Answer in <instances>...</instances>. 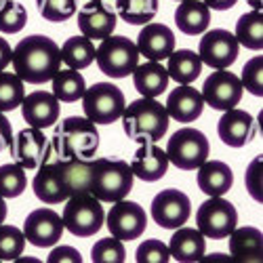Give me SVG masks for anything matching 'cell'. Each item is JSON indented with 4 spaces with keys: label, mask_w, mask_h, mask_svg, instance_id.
Segmentation results:
<instances>
[{
    "label": "cell",
    "mask_w": 263,
    "mask_h": 263,
    "mask_svg": "<svg viewBox=\"0 0 263 263\" xmlns=\"http://www.w3.org/2000/svg\"><path fill=\"white\" fill-rule=\"evenodd\" d=\"M13 70L30 84L51 82V78L61 70V49L57 42L45 34H32L13 49Z\"/></svg>",
    "instance_id": "1"
},
{
    "label": "cell",
    "mask_w": 263,
    "mask_h": 263,
    "mask_svg": "<svg viewBox=\"0 0 263 263\" xmlns=\"http://www.w3.org/2000/svg\"><path fill=\"white\" fill-rule=\"evenodd\" d=\"M51 149L57 160L63 158H84L91 160L99 149L97 124L86 116H68L55 126Z\"/></svg>",
    "instance_id": "2"
},
{
    "label": "cell",
    "mask_w": 263,
    "mask_h": 263,
    "mask_svg": "<svg viewBox=\"0 0 263 263\" xmlns=\"http://www.w3.org/2000/svg\"><path fill=\"white\" fill-rule=\"evenodd\" d=\"M122 128L124 135L133 141H158L168 130V114L164 105L156 97H141L128 103L122 112Z\"/></svg>",
    "instance_id": "3"
},
{
    "label": "cell",
    "mask_w": 263,
    "mask_h": 263,
    "mask_svg": "<svg viewBox=\"0 0 263 263\" xmlns=\"http://www.w3.org/2000/svg\"><path fill=\"white\" fill-rule=\"evenodd\" d=\"M133 190V171L124 160L91 158L89 192L101 202H116Z\"/></svg>",
    "instance_id": "4"
},
{
    "label": "cell",
    "mask_w": 263,
    "mask_h": 263,
    "mask_svg": "<svg viewBox=\"0 0 263 263\" xmlns=\"http://www.w3.org/2000/svg\"><path fill=\"white\" fill-rule=\"evenodd\" d=\"M63 228L78 238L95 236L105 223V211L101 200H97L91 192L74 194L65 200L63 206Z\"/></svg>",
    "instance_id": "5"
},
{
    "label": "cell",
    "mask_w": 263,
    "mask_h": 263,
    "mask_svg": "<svg viewBox=\"0 0 263 263\" xmlns=\"http://www.w3.org/2000/svg\"><path fill=\"white\" fill-rule=\"evenodd\" d=\"M95 61L99 70L109 78H126L139 65V51L133 40L126 36H112L101 40L95 47Z\"/></svg>",
    "instance_id": "6"
},
{
    "label": "cell",
    "mask_w": 263,
    "mask_h": 263,
    "mask_svg": "<svg viewBox=\"0 0 263 263\" xmlns=\"http://www.w3.org/2000/svg\"><path fill=\"white\" fill-rule=\"evenodd\" d=\"M168 162L181 171H196L211 154V143L206 135L198 128L183 126L173 133L166 145Z\"/></svg>",
    "instance_id": "7"
},
{
    "label": "cell",
    "mask_w": 263,
    "mask_h": 263,
    "mask_svg": "<svg viewBox=\"0 0 263 263\" xmlns=\"http://www.w3.org/2000/svg\"><path fill=\"white\" fill-rule=\"evenodd\" d=\"M124 93L112 82H95L82 95L84 116L95 124H112L124 112Z\"/></svg>",
    "instance_id": "8"
},
{
    "label": "cell",
    "mask_w": 263,
    "mask_h": 263,
    "mask_svg": "<svg viewBox=\"0 0 263 263\" xmlns=\"http://www.w3.org/2000/svg\"><path fill=\"white\" fill-rule=\"evenodd\" d=\"M198 232L209 240H223L238 226V211L223 196H209L196 213Z\"/></svg>",
    "instance_id": "9"
},
{
    "label": "cell",
    "mask_w": 263,
    "mask_h": 263,
    "mask_svg": "<svg viewBox=\"0 0 263 263\" xmlns=\"http://www.w3.org/2000/svg\"><path fill=\"white\" fill-rule=\"evenodd\" d=\"M9 149H11L13 162L24 166L26 171H36L38 166L49 162L53 156L49 137L42 133V128H34V126L21 128L13 137V143Z\"/></svg>",
    "instance_id": "10"
},
{
    "label": "cell",
    "mask_w": 263,
    "mask_h": 263,
    "mask_svg": "<svg viewBox=\"0 0 263 263\" xmlns=\"http://www.w3.org/2000/svg\"><path fill=\"white\" fill-rule=\"evenodd\" d=\"M152 219L164 230H177L183 223H187L190 213H192V202L190 196L183 194L181 190L166 187L158 192L152 198Z\"/></svg>",
    "instance_id": "11"
},
{
    "label": "cell",
    "mask_w": 263,
    "mask_h": 263,
    "mask_svg": "<svg viewBox=\"0 0 263 263\" xmlns=\"http://www.w3.org/2000/svg\"><path fill=\"white\" fill-rule=\"evenodd\" d=\"M114 206L107 211V230L114 238L128 242V240H137L147 228V215L145 211L133 202V200H116Z\"/></svg>",
    "instance_id": "12"
},
{
    "label": "cell",
    "mask_w": 263,
    "mask_h": 263,
    "mask_svg": "<svg viewBox=\"0 0 263 263\" xmlns=\"http://www.w3.org/2000/svg\"><path fill=\"white\" fill-rule=\"evenodd\" d=\"M240 45L232 32L228 30H209L198 45V57L213 70H228L238 59Z\"/></svg>",
    "instance_id": "13"
},
{
    "label": "cell",
    "mask_w": 263,
    "mask_h": 263,
    "mask_svg": "<svg viewBox=\"0 0 263 263\" xmlns=\"http://www.w3.org/2000/svg\"><path fill=\"white\" fill-rule=\"evenodd\" d=\"M242 82L240 78L232 72L226 70H217L213 74H209V78L202 84V99L206 105H211L213 109H219V112H226V109H232L240 103L242 99Z\"/></svg>",
    "instance_id": "14"
},
{
    "label": "cell",
    "mask_w": 263,
    "mask_h": 263,
    "mask_svg": "<svg viewBox=\"0 0 263 263\" xmlns=\"http://www.w3.org/2000/svg\"><path fill=\"white\" fill-rule=\"evenodd\" d=\"M63 219L53 209H36L24 221L26 240L38 249H49L57 245L63 236Z\"/></svg>",
    "instance_id": "15"
},
{
    "label": "cell",
    "mask_w": 263,
    "mask_h": 263,
    "mask_svg": "<svg viewBox=\"0 0 263 263\" xmlns=\"http://www.w3.org/2000/svg\"><path fill=\"white\" fill-rule=\"evenodd\" d=\"M217 133L226 145L230 147H245L257 135V122L255 118L245 112V109H226L223 116L217 122Z\"/></svg>",
    "instance_id": "16"
},
{
    "label": "cell",
    "mask_w": 263,
    "mask_h": 263,
    "mask_svg": "<svg viewBox=\"0 0 263 263\" xmlns=\"http://www.w3.org/2000/svg\"><path fill=\"white\" fill-rule=\"evenodd\" d=\"M168 168V156L166 152L156 145V141L143 139L139 141V147L130 162V171H133V177H139L141 181H158L166 175Z\"/></svg>",
    "instance_id": "17"
},
{
    "label": "cell",
    "mask_w": 263,
    "mask_h": 263,
    "mask_svg": "<svg viewBox=\"0 0 263 263\" xmlns=\"http://www.w3.org/2000/svg\"><path fill=\"white\" fill-rule=\"evenodd\" d=\"M116 24H118L116 11L105 7L103 3L82 5L78 11V28L82 36L91 40H103L109 34H114Z\"/></svg>",
    "instance_id": "18"
},
{
    "label": "cell",
    "mask_w": 263,
    "mask_h": 263,
    "mask_svg": "<svg viewBox=\"0 0 263 263\" xmlns=\"http://www.w3.org/2000/svg\"><path fill=\"white\" fill-rule=\"evenodd\" d=\"M59 99L49 91H34L21 101L24 120L34 128H49L59 118Z\"/></svg>",
    "instance_id": "19"
},
{
    "label": "cell",
    "mask_w": 263,
    "mask_h": 263,
    "mask_svg": "<svg viewBox=\"0 0 263 263\" xmlns=\"http://www.w3.org/2000/svg\"><path fill=\"white\" fill-rule=\"evenodd\" d=\"M164 109L168 118H173L175 122H194L196 118L202 116L204 109V99L200 95V91H196L192 84H179L177 89H173L166 97Z\"/></svg>",
    "instance_id": "20"
},
{
    "label": "cell",
    "mask_w": 263,
    "mask_h": 263,
    "mask_svg": "<svg viewBox=\"0 0 263 263\" xmlns=\"http://www.w3.org/2000/svg\"><path fill=\"white\" fill-rule=\"evenodd\" d=\"M137 51L147 61H164L175 51V34L164 24H145L137 36Z\"/></svg>",
    "instance_id": "21"
},
{
    "label": "cell",
    "mask_w": 263,
    "mask_h": 263,
    "mask_svg": "<svg viewBox=\"0 0 263 263\" xmlns=\"http://www.w3.org/2000/svg\"><path fill=\"white\" fill-rule=\"evenodd\" d=\"M36 177L32 181V190L36 194V198L45 204H59L70 198L68 190L63 185V179L59 175L57 162H45L42 166L36 168Z\"/></svg>",
    "instance_id": "22"
},
{
    "label": "cell",
    "mask_w": 263,
    "mask_h": 263,
    "mask_svg": "<svg viewBox=\"0 0 263 263\" xmlns=\"http://www.w3.org/2000/svg\"><path fill=\"white\" fill-rule=\"evenodd\" d=\"M171 259L181 263H196L200 261L206 251V238L194 228H177L168 240Z\"/></svg>",
    "instance_id": "23"
},
{
    "label": "cell",
    "mask_w": 263,
    "mask_h": 263,
    "mask_svg": "<svg viewBox=\"0 0 263 263\" xmlns=\"http://www.w3.org/2000/svg\"><path fill=\"white\" fill-rule=\"evenodd\" d=\"M196 171H198V177H196L198 187L206 196H223L234 185V173H232L230 164H226L223 160L206 158Z\"/></svg>",
    "instance_id": "24"
},
{
    "label": "cell",
    "mask_w": 263,
    "mask_h": 263,
    "mask_svg": "<svg viewBox=\"0 0 263 263\" xmlns=\"http://www.w3.org/2000/svg\"><path fill=\"white\" fill-rule=\"evenodd\" d=\"M230 257L232 261H242V263H257L261 261V232L257 228L245 226V228H234L230 232Z\"/></svg>",
    "instance_id": "25"
},
{
    "label": "cell",
    "mask_w": 263,
    "mask_h": 263,
    "mask_svg": "<svg viewBox=\"0 0 263 263\" xmlns=\"http://www.w3.org/2000/svg\"><path fill=\"white\" fill-rule=\"evenodd\" d=\"M175 24L187 36H200L209 30L211 9L202 0H181V5L175 9Z\"/></svg>",
    "instance_id": "26"
},
{
    "label": "cell",
    "mask_w": 263,
    "mask_h": 263,
    "mask_svg": "<svg viewBox=\"0 0 263 263\" xmlns=\"http://www.w3.org/2000/svg\"><path fill=\"white\" fill-rule=\"evenodd\" d=\"M168 72L160 61H147L133 70V84L141 97H160L168 86Z\"/></svg>",
    "instance_id": "27"
},
{
    "label": "cell",
    "mask_w": 263,
    "mask_h": 263,
    "mask_svg": "<svg viewBox=\"0 0 263 263\" xmlns=\"http://www.w3.org/2000/svg\"><path fill=\"white\" fill-rule=\"evenodd\" d=\"M166 63V72L168 78H173L179 84H192L194 80H198L200 72H202V61L198 57V53H194L192 49H179L173 51Z\"/></svg>",
    "instance_id": "28"
},
{
    "label": "cell",
    "mask_w": 263,
    "mask_h": 263,
    "mask_svg": "<svg viewBox=\"0 0 263 263\" xmlns=\"http://www.w3.org/2000/svg\"><path fill=\"white\" fill-rule=\"evenodd\" d=\"M57 168L63 179V185L70 196L89 192V179H91V160L84 158H63L57 160Z\"/></svg>",
    "instance_id": "29"
},
{
    "label": "cell",
    "mask_w": 263,
    "mask_h": 263,
    "mask_svg": "<svg viewBox=\"0 0 263 263\" xmlns=\"http://www.w3.org/2000/svg\"><path fill=\"white\" fill-rule=\"evenodd\" d=\"M59 49H61V63H65L72 70H84L95 61V45L86 36H72Z\"/></svg>",
    "instance_id": "30"
},
{
    "label": "cell",
    "mask_w": 263,
    "mask_h": 263,
    "mask_svg": "<svg viewBox=\"0 0 263 263\" xmlns=\"http://www.w3.org/2000/svg\"><path fill=\"white\" fill-rule=\"evenodd\" d=\"M236 40L251 51L263 49V13L261 11H249L240 15L236 21Z\"/></svg>",
    "instance_id": "31"
},
{
    "label": "cell",
    "mask_w": 263,
    "mask_h": 263,
    "mask_svg": "<svg viewBox=\"0 0 263 263\" xmlns=\"http://www.w3.org/2000/svg\"><path fill=\"white\" fill-rule=\"evenodd\" d=\"M116 15L130 26H145L158 13V0H114Z\"/></svg>",
    "instance_id": "32"
},
{
    "label": "cell",
    "mask_w": 263,
    "mask_h": 263,
    "mask_svg": "<svg viewBox=\"0 0 263 263\" xmlns=\"http://www.w3.org/2000/svg\"><path fill=\"white\" fill-rule=\"evenodd\" d=\"M51 84H53V95L63 101V103H72V101H78L82 99L84 91H86V82H84V76L78 72V70H59L53 78H51Z\"/></svg>",
    "instance_id": "33"
},
{
    "label": "cell",
    "mask_w": 263,
    "mask_h": 263,
    "mask_svg": "<svg viewBox=\"0 0 263 263\" xmlns=\"http://www.w3.org/2000/svg\"><path fill=\"white\" fill-rule=\"evenodd\" d=\"M26 97L24 80H21L15 72H0V112L7 114L13 112L21 105Z\"/></svg>",
    "instance_id": "34"
},
{
    "label": "cell",
    "mask_w": 263,
    "mask_h": 263,
    "mask_svg": "<svg viewBox=\"0 0 263 263\" xmlns=\"http://www.w3.org/2000/svg\"><path fill=\"white\" fill-rule=\"evenodd\" d=\"M26 185H28V177H26L24 166H19L17 162L0 166V196H3L5 200L21 196Z\"/></svg>",
    "instance_id": "35"
},
{
    "label": "cell",
    "mask_w": 263,
    "mask_h": 263,
    "mask_svg": "<svg viewBox=\"0 0 263 263\" xmlns=\"http://www.w3.org/2000/svg\"><path fill=\"white\" fill-rule=\"evenodd\" d=\"M26 242L28 240L19 228L0 223V261H17L24 255Z\"/></svg>",
    "instance_id": "36"
},
{
    "label": "cell",
    "mask_w": 263,
    "mask_h": 263,
    "mask_svg": "<svg viewBox=\"0 0 263 263\" xmlns=\"http://www.w3.org/2000/svg\"><path fill=\"white\" fill-rule=\"evenodd\" d=\"M36 9L42 19L51 21V24H61L74 17L78 11L76 0H36Z\"/></svg>",
    "instance_id": "37"
},
{
    "label": "cell",
    "mask_w": 263,
    "mask_h": 263,
    "mask_svg": "<svg viewBox=\"0 0 263 263\" xmlns=\"http://www.w3.org/2000/svg\"><path fill=\"white\" fill-rule=\"evenodd\" d=\"M28 24V11L17 0H7L0 7V32L3 34H17Z\"/></svg>",
    "instance_id": "38"
},
{
    "label": "cell",
    "mask_w": 263,
    "mask_h": 263,
    "mask_svg": "<svg viewBox=\"0 0 263 263\" xmlns=\"http://www.w3.org/2000/svg\"><path fill=\"white\" fill-rule=\"evenodd\" d=\"M124 259H126L124 242L114 236L97 240L91 249V261L93 263H124Z\"/></svg>",
    "instance_id": "39"
},
{
    "label": "cell",
    "mask_w": 263,
    "mask_h": 263,
    "mask_svg": "<svg viewBox=\"0 0 263 263\" xmlns=\"http://www.w3.org/2000/svg\"><path fill=\"white\" fill-rule=\"evenodd\" d=\"M240 82H242V89H247L251 95L255 97L263 95V57L261 55H255L245 63Z\"/></svg>",
    "instance_id": "40"
},
{
    "label": "cell",
    "mask_w": 263,
    "mask_h": 263,
    "mask_svg": "<svg viewBox=\"0 0 263 263\" xmlns=\"http://www.w3.org/2000/svg\"><path fill=\"white\" fill-rule=\"evenodd\" d=\"M135 259L137 263H166L171 261V253L164 242H160L156 238H149V240H143L137 247Z\"/></svg>",
    "instance_id": "41"
},
{
    "label": "cell",
    "mask_w": 263,
    "mask_h": 263,
    "mask_svg": "<svg viewBox=\"0 0 263 263\" xmlns=\"http://www.w3.org/2000/svg\"><path fill=\"white\" fill-rule=\"evenodd\" d=\"M261 168H263V158L257 156L251 160L247 173H245V185L251 194V198L257 200L259 204L263 202V194H261Z\"/></svg>",
    "instance_id": "42"
},
{
    "label": "cell",
    "mask_w": 263,
    "mask_h": 263,
    "mask_svg": "<svg viewBox=\"0 0 263 263\" xmlns=\"http://www.w3.org/2000/svg\"><path fill=\"white\" fill-rule=\"evenodd\" d=\"M49 263H61V261H68V263H80L82 261V255L80 251H76L74 247H57L49 253L47 257Z\"/></svg>",
    "instance_id": "43"
},
{
    "label": "cell",
    "mask_w": 263,
    "mask_h": 263,
    "mask_svg": "<svg viewBox=\"0 0 263 263\" xmlns=\"http://www.w3.org/2000/svg\"><path fill=\"white\" fill-rule=\"evenodd\" d=\"M13 143V128H11V122L9 118L0 112V152H5L7 147H11Z\"/></svg>",
    "instance_id": "44"
},
{
    "label": "cell",
    "mask_w": 263,
    "mask_h": 263,
    "mask_svg": "<svg viewBox=\"0 0 263 263\" xmlns=\"http://www.w3.org/2000/svg\"><path fill=\"white\" fill-rule=\"evenodd\" d=\"M11 59H13V49L7 42V38L0 36V72L7 70V65L11 63Z\"/></svg>",
    "instance_id": "45"
},
{
    "label": "cell",
    "mask_w": 263,
    "mask_h": 263,
    "mask_svg": "<svg viewBox=\"0 0 263 263\" xmlns=\"http://www.w3.org/2000/svg\"><path fill=\"white\" fill-rule=\"evenodd\" d=\"M202 3L209 9H215V11H230L238 3V0H202Z\"/></svg>",
    "instance_id": "46"
},
{
    "label": "cell",
    "mask_w": 263,
    "mask_h": 263,
    "mask_svg": "<svg viewBox=\"0 0 263 263\" xmlns=\"http://www.w3.org/2000/svg\"><path fill=\"white\" fill-rule=\"evenodd\" d=\"M200 261H204V263H209V261H226V263H230L232 257L226 255V253H211V255H202Z\"/></svg>",
    "instance_id": "47"
},
{
    "label": "cell",
    "mask_w": 263,
    "mask_h": 263,
    "mask_svg": "<svg viewBox=\"0 0 263 263\" xmlns=\"http://www.w3.org/2000/svg\"><path fill=\"white\" fill-rule=\"evenodd\" d=\"M7 215H9L7 202H5V198H3V196H0V223H5V221H7Z\"/></svg>",
    "instance_id": "48"
},
{
    "label": "cell",
    "mask_w": 263,
    "mask_h": 263,
    "mask_svg": "<svg viewBox=\"0 0 263 263\" xmlns=\"http://www.w3.org/2000/svg\"><path fill=\"white\" fill-rule=\"evenodd\" d=\"M245 3H247L253 11H261V9H263V0H245Z\"/></svg>",
    "instance_id": "49"
},
{
    "label": "cell",
    "mask_w": 263,
    "mask_h": 263,
    "mask_svg": "<svg viewBox=\"0 0 263 263\" xmlns=\"http://www.w3.org/2000/svg\"><path fill=\"white\" fill-rule=\"evenodd\" d=\"M78 3V7H82V5H91V3H101V0H76Z\"/></svg>",
    "instance_id": "50"
},
{
    "label": "cell",
    "mask_w": 263,
    "mask_h": 263,
    "mask_svg": "<svg viewBox=\"0 0 263 263\" xmlns=\"http://www.w3.org/2000/svg\"><path fill=\"white\" fill-rule=\"evenodd\" d=\"M5 3H7V0H0V7H3V5H5Z\"/></svg>",
    "instance_id": "51"
},
{
    "label": "cell",
    "mask_w": 263,
    "mask_h": 263,
    "mask_svg": "<svg viewBox=\"0 0 263 263\" xmlns=\"http://www.w3.org/2000/svg\"><path fill=\"white\" fill-rule=\"evenodd\" d=\"M179 3H181V0H179Z\"/></svg>",
    "instance_id": "52"
}]
</instances>
